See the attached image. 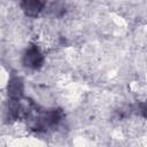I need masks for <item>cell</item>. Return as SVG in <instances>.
I'll return each mask as SVG.
<instances>
[{"mask_svg":"<svg viewBox=\"0 0 147 147\" xmlns=\"http://www.w3.org/2000/svg\"><path fill=\"white\" fill-rule=\"evenodd\" d=\"M29 126L36 132H45L49 127L57 125L63 118V113L60 108L41 109L33 102L28 101L24 106V115Z\"/></svg>","mask_w":147,"mask_h":147,"instance_id":"1","label":"cell"},{"mask_svg":"<svg viewBox=\"0 0 147 147\" xmlns=\"http://www.w3.org/2000/svg\"><path fill=\"white\" fill-rule=\"evenodd\" d=\"M22 61H23L24 67L32 69V70H38L44 65L45 57L36 45H30L25 49Z\"/></svg>","mask_w":147,"mask_h":147,"instance_id":"2","label":"cell"},{"mask_svg":"<svg viewBox=\"0 0 147 147\" xmlns=\"http://www.w3.org/2000/svg\"><path fill=\"white\" fill-rule=\"evenodd\" d=\"M46 0H21V8L28 17H37L44 9Z\"/></svg>","mask_w":147,"mask_h":147,"instance_id":"3","label":"cell"},{"mask_svg":"<svg viewBox=\"0 0 147 147\" xmlns=\"http://www.w3.org/2000/svg\"><path fill=\"white\" fill-rule=\"evenodd\" d=\"M24 84L21 77L13 76L8 82V98L10 100H22Z\"/></svg>","mask_w":147,"mask_h":147,"instance_id":"4","label":"cell"},{"mask_svg":"<svg viewBox=\"0 0 147 147\" xmlns=\"http://www.w3.org/2000/svg\"><path fill=\"white\" fill-rule=\"evenodd\" d=\"M139 113L144 117L147 118V101H145V102H142V103L139 105Z\"/></svg>","mask_w":147,"mask_h":147,"instance_id":"5","label":"cell"}]
</instances>
